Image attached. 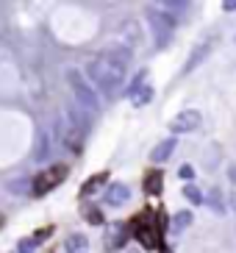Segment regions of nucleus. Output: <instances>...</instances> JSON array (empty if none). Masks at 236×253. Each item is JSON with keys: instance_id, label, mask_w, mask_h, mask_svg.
Instances as JSON below:
<instances>
[{"instance_id": "obj_1", "label": "nucleus", "mask_w": 236, "mask_h": 253, "mask_svg": "<svg viewBox=\"0 0 236 253\" xmlns=\"http://www.w3.org/2000/svg\"><path fill=\"white\" fill-rule=\"evenodd\" d=\"M86 81H92L97 86V89L103 92V95L114 97L119 89H122V84H125V70L117 67L114 61L103 59V56H97V59H92L86 64Z\"/></svg>"}, {"instance_id": "obj_2", "label": "nucleus", "mask_w": 236, "mask_h": 253, "mask_svg": "<svg viewBox=\"0 0 236 253\" xmlns=\"http://www.w3.org/2000/svg\"><path fill=\"white\" fill-rule=\"evenodd\" d=\"M67 84H70V89H73V95H75V100H78L81 109H86V112H92V114L100 109V97H97L95 86L83 78V73H78L75 67H70L67 70Z\"/></svg>"}, {"instance_id": "obj_3", "label": "nucleus", "mask_w": 236, "mask_h": 253, "mask_svg": "<svg viewBox=\"0 0 236 253\" xmlns=\"http://www.w3.org/2000/svg\"><path fill=\"white\" fill-rule=\"evenodd\" d=\"M67 175H70V167H67V164H53V167H44V170L37 172V175H34V181H31V195L42 198V195H47L50 189H56L59 184H64Z\"/></svg>"}, {"instance_id": "obj_4", "label": "nucleus", "mask_w": 236, "mask_h": 253, "mask_svg": "<svg viewBox=\"0 0 236 253\" xmlns=\"http://www.w3.org/2000/svg\"><path fill=\"white\" fill-rule=\"evenodd\" d=\"M133 237L139 239L145 248H161V231L156 225V214L153 209H145V214H139L133 220Z\"/></svg>"}, {"instance_id": "obj_5", "label": "nucleus", "mask_w": 236, "mask_h": 253, "mask_svg": "<svg viewBox=\"0 0 236 253\" xmlns=\"http://www.w3.org/2000/svg\"><path fill=\"white\" fill-rule=\"evenodd\" d=\"M148 23H150V28H153L156 47H167V45H170L172 34H175V20H172L167 11H156V8H148Z\"/></svg>"}, {"instance_id": "obj_6", "label": "nucleus", "mask_w": 236, "mask_h": 253, "mask_svg": "<svg viewBox=\"0 0 236 253\" xmlns=\"http://www.w3.org/2000/svg\"><path fill=\"white\" fill-rule=\"evenodd\" d=\"M195 128H200V112L195 109H186V112H178L170 123L172 134H192Z\"/></svg>"}, {"instance_id": "obj_7", "label": "nucleus", "mask_w": 236, "mask_h": 253, "mask_svg": "<svg viewBox=\"0 0 236 253\" xmlns=\"http://www.w3.org/2000/svg\"><path fill=\"white\" fill-rule=\"evenodd\" d=\"M103 59H109V61H114L117 67H122V70H128V64H131V47H125V45H109L103 53H100Z\"/></svg>"}, {"instance_id": "obj_8", "label": "nucleus", "mask_w": 236, "mask_h": 253, "mask_svg": "<svg viewBox=\"0 0 236 253\" xmlns=\"http://www.w3.org/2000/svg\"><path fill=\"white\" fill-rule=\"evenodd\" d=\"M128 198H131V189L125 184H111L106 189V203L109 206H122V203H128Z\"/></svg>"}, {"instance_id": "obj_9", "label": "nucleus", "mask_w": 236, "mask_h": 253, "mask_svg": "<svg viewBox=\"0 0 236 253\" xmlns=\"http://www.w3.org/2000/svg\"><path fill=\"white\" fill-rule=\"evenodd\" d=\"M172 150H175V139H164V142H158L153 150H150V162H156V164H161V162H167V159L172 156Z\"/></svg>"}, {"instance_id": "obj_10", "label": "nucleus", "mask_w": 236, "mask_h": 253, "mask_svg": "<svg viewBox=\"0 0 236 253\" xmlns=\"http://www.w3.org/2000/svg\"><path fill=\"white\" fill-rule=\"evenodd\" d=\"M145 192L148 195H158L161 192V186H164V172L161 170H150L148 175H145Z\"/></svg>"}, {"instance_id": "obj_11", "label": "nucleus", "mask_w": 236, "mask_h": 253, "mask_svg": "<svg viewBox=\"0 0 236 253\" xmlns=\"http://www.w3.org/2000/svg\"><path fill=\"white\" fill-rule=\"evenodd\" d=\"M64 251L67 253H89V239L83 234H70L64 242Z\"/></svg>"}, {"instance_id": "obj_12", "label": "nucleus", "mask_w": 236, "mask_h": 253, "mask_svg": "<svg viewBox=\"0 0 236 253\" xmlns=\"http://www.w3.org/2000/svg\"><path fill=\"white\" fill-rule=\"evenodd\" d=\"M203 203H208L214 214H222V211H225V198H222V189H217V186L208 189V195H203Z\"/></svg>"}, {"instance_id": "obj_13", "label": "nucleus", "mask_w": 236, "mask_h": 253, "mask_svg": "<svg viewBox=\"0 0 236 253\" xmlns=\"http://www.w3.org/2000/svg\"><path fill=\"white\" fill-rule=\"evenodd\" d=\"M81 142H83V131H78V128H67V134H64V145L70 150H73V153H78V150H81Z\"/></svg>"}, {"instance_id": "obj_14", "label": "nucleus", "mask_w": 236, "mask_h": 253, "mask_svg": "<svg viewBox=\"0 0 236 253\" xmlns=\"http://www.w3.org/2000/svg\"><path fill=\"white\" fill-rule=\"evenodd\" d=\"M109 181V172H97V175H92L89 181H83V186H81V195H92V192H97L100 186Z\"/></svg>"}, {"instance_id": "obj_15", "label": "nucleus", "mask_w": 236, "mask_h": 253, "mask_svg": "<svg viewBox=\"0 0 236 253\" xmlns=\"http://www.w3.org/2000/svg\"><path fill=\"white\" fill-rule=\"evenodd\" d=\"M208 50H211V45H208V42H203V45H197V47H195V50H192V59L186 61L184 73H192V70L197 67V61H203V59H206V53H208Z\"/></svg>"}, {"instance_id": "obj_16", "label": "nucleus", "mask_w": 236, "mask_h": 253, "mask_svg": "<svg viewBox=\"0 0 236 253\" xmlns=\"http://www.w3.org/2000/svg\"><path fill=\"white\" fill-rule=\"evenodd\" d=\"M111 234H114V237H109V248H114V251H117V248H122L125 245V239H128V225H114V228H111Z\"/></svg>"}, {"instance_id": "obj_17", "label": "nucleus", "mask_w": 236, "mask_h": 253, "mask_svg": "<svg viewBox=\"0 0 236 253\" xmlns=\"http://www.w3.org/2000/svg\"><path fill=\"white\" fill-rule=\"evenodd\" d=\"M192 225V211H178L175 217H172V231L175 234H181L184 228H189Z\"/></svg>"}, {"instance_id": "obj_18", "label": "nucleus", "mask_w": 236, "mask_h": 253, "mask_svg": "<svg viewBox=\"0 0 236 253\" xmlns=\"http://www.w3.org/2000/svg\"><path fill=\"white\" fill-rule=\"evenodd\" d=\"M47 150H50V136L44 134H39V142H37V148H34V159H39V162H42L44 156H47Z\"/></svg>"}, {"instance_id": "obj_19", "label": "nucleus", "mask_w": 236, "mask_h": 253, "mask_svg": "<svg viewBox=\"0 0 236 253\" xmlns=\"http://www.w3.org/2000/svg\"><path fill=\"white\" fill-rule=\"evenodd\" d=\"M83 220L89 225H103V214H100V209L97 206H86L83 209Z\"/></svg>"}, {"instance_id": "obj_20", "label": "nucleus", "mask_w": 236, "mask_h": 253, "mask_svg": "<svg viewBox=\"0 0 236 253\" xmlns=\"http://www.w3.org/2000/svg\"><path fill=\"white\" fill-rule=\"evenodd\" d=\"M133 106H145V103H150V97H153V89L150 86H142L139 92H133Z\"/></svg>"}, {"instance_id": "obj_21", "label": "nucleus", "mask_w": 236, "mask_h": 253, "mask_svg": "<svg viewBox=\"0 0 236 253\" xmlns=\"http://www.w3.org/2000/svg\"><path fill=\"white\" fill-rule=\"evenodd\" d=\"M184 195H186V201H189V203H203V192H200L195 184H186L184 186Z\"/></svg>"}, {"instance_id": "obj_22", "label": "nucleus", "mask_w": 236, "mask_h": 253, "mask_svg": "<svg viewBox=\"0 0 236 253\" xmlns=\"http://www.w3.org/2000/svg\"><path fill=\"white\" fill-rule=\"evenodd\" d=\"M145 78H148V70H139V73H136V78H133V84H131V89H128V92H131V95H133V92H139V89H142V84H145Z\"/></svg>"}, {"instance_id": "obj_23", "label": "nucleus", "mask_w": 236, "mask_h": 253, "mask_svg": "<svg viewBox=\"0 0 236 253\" xmlns=\"http://www.w3.org/2000/svg\"><path fill=\"white\" fill-rule=\"evenodd\" d=\"M37 245H34V239H20V245H17V253H34Z\"/></svg>"}, {"instance_id": "obj_24", "label": "nucleus", "mask_w": 236, "mask_h": 253, "mask_svg": "<svg viewBox=\"0 0 236 253\" xmlns=\"http://www.w3.org/2000/svg\"><path fill=\"white\" fill-rule=\"evenodd\" d=\"M22 186H28V181H25V178L14 181V184H8V192H14V195H22V192H25Z\"/></svg>"}, {"instance_id": "obj_25", "label": "nucleus", "mask_w": 236, "mask_h": 253, "mask_svg": "<svg viewBox=\"0 0 236 253\" xmlns=\"http://www.w3.org/2000/svg\"><path fill=\"white\" fill-rule=\"evenodd\" d=\"M50 234H53V228H39V231H37V237H31V239H34V245H39V242H44V239L50 237Z\"/></svg>"}, {"instance_id": "obj_26", "label": "nucleus", "mask_w": 236, "mask_h": 253, "mask_svg": "<svg viewBox=\"0 0 236 253\" xmlns=\"http://www.w3.org/2000/svg\"><path fill=\"white\" fill-rule=\"evenodd\" d=\"M178 175H181V178L184 181H189L195 175V170H192V164H184V167H181V170H178Z\"/></svg>"}, {"instance_id": "obj_27", "label": "nucleus", "mask_w": 236, "mask_h": 253, "mask_svg": "<svg viewBox=\"0 0 236 253\" xmlns=\"http://www.w3.org/2000/svg\"><path fill=\"white\" fill-rule=\"evenodd\" d=\"M164 8H172V11H186L189 3H164Z\"/></svg>"}, {"instance_id": "obj_28", "label": "nucleus", "mask_w": 236, "mask_h": 253, "mask_svg": "<svg viewBox=\"0 0 236 253\" xmlns=\"http://www.w3.org/2000/svg\"><path fill=\"white\" fill-rule=\"evenodd\" d=\"M222 11H236V0H225L222 3Z\"/></svg>"}, {"instance_id": "obj_29", "label": "nucleus", "mask_w": 236, "mask_h": 253, "mask_svg": "<svg viewBox=\"0 0 236 253\" xmlns=\"http://www.w3.org/2000/svg\"><path fill=\"white\" fill-rule=\"evenodd\" d=\"M228 178L236 184V164H231V167H228Z\"/></svg>"}, {"instance_id": "obj_30", "label": "nucleus", "mask_w": 236, "mask_h": 253, "mask_svg": "<svg viewBox=\"0 0 236 253\" xmlns=\"http://www.w3.org/2000/svg\"><path fill=\"white\" fill-rule=\"evenodd\" d=\"M161 253H172V251H170V248H164V245H161Z\"/></svg>"}, {"instance_id": "obj_31", "label": "nucleus", "mask_w": 236, "mask_h": 253, "mask_svg": "<svg viewBox=\"0 0 236 253\" xmlns=\"http://www.w3.org/2000/svg\"><path fill=\"white\" fill-rule=\"evenodd\" d=\"M234 209H236V198H234Z\"/></svg>"}, {"instance_id": "obj_32", "label": "nucleus", "mask_w": 236, "mask_h": 253, "mask_svg": "<svg viewBox=\"0 0 236 253\" xmlns=\"http://www.w3.org/2000/svg\"><path fill=\"white\" fill-rule=\"evenodd\" d=\"M0 225H3V217H0Z\"/></svg>"}]
</instances>
